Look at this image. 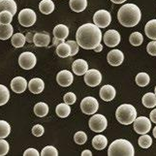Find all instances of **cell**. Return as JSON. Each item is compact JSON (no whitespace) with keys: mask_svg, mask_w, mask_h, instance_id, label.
<instances>
[{"mask_svg":"<svg viewBox=\"0 0 156 156\" xmlns=\"http://www.w3.org/2000/svg\"><path fill=\"white\" fill-rule=\"evenodd\" d=\"M76 40L83 49L94 50L102 41V31L94 23L83 24L77 30Z\"/></svg>","mask_w":156,"mask_h":156,"instance_id":"cell-1","label":"cell"},{"mask_svg":"<svg viewBox=\"0 0 156 156\" xmlns=\"http://www.w3.org/2000/svg\"><path fill=\"white\" fill-rule=\"evenodd\" d=\"M142 18V13L140 8L135 4H125L118 10L117 19L118 21L125 27L136 26Z\"/></svg>","mask_w":156,"mask_h":156,"instance_id":"cell-2","label":"cell"},{"mask_svg":"<svg viewBox=\"0 0 156 156\" xmlns=\"http://www.w3.org/2000/svg\"><path fill=\"white\" fill-rule=\"evenodd\" d=\"M109 156H134L135 149L132 144L125 139H118L112 142L109 149H108Z\"/></svg>","mask_w":156,"mask_h":156,"instance_id":"cell-3","label":"cell"},{"mask_svg":"<svg viewBox=\"0 0 156 156\" xmlns=\"http://www.w3.org/2000/svg\"><path fill=\"white\" fill-rule=\"evenodd\" d=\"M117 121L124 125H129L134 122L137 117V111L130 104H123L117 108L115 112Z\"/></svg>","mask_w":156,"mask_h":156,"instance_id":"cell-4","label":"cell"},{"mask_svg":"<svg viewBox=\"0 0 156 156\" xmlns=\"http://www.w3.org/2000/svg\"><path fill=\"white\" fill-rule=\"evenodd\" d=\"M36 14L32 9L26 8L21 10L19 14V23L24 27H30L36 23Z\"/></svg>","mask_w":156,"mask_h":156,"instance_id":"cell-5","label":"cell"},{"mask_svg":"<svg viewBox=\"0 0 156 156\" xmlns=\"http://www.w3.org/2000/svg\"><path fill=\"white\" fill-rule=\"evenodd\" d=\"M108 126L107 118L102 115H94L89 119V127L96 133L103 132Z\"/></svg>","mask_w":156,"mask_h":156,"instance_id":"cell-6","label":"cell"},{"mask_svg":"<svg viewBox=\"0 0 156 156\" xmlns=\"http://www.w3.org/2000/svg\"><path fill=\"white\" fill-rule=\"evenodd\" d=\"M111 21L112 16L106 10H99L93 16V23L99 28H105L107 26H109Z\"/></svg>","mask_w":156,"mask_h":156,"instance_id":"cell-7","label":"cell"},{"mask_svg":"<svg viewBox=\"0 0 156 156\" xmlns=\"http://www.w3.org/2000/svg\"><path fill=\"white\" fill-rule=\"evenodd\" d=\"M99 103L94 97H85L80 102V109L85 115H94L98 111Z\"/></svg>","mask_w":156,"mask_h":156,"instance_id":"cell-8","label":"cell"},{"mask_svg":"<svg viewBox=\"0 0 156 156\" xmlns=\"http://www.w3.org/2000/svg\"><path fill=\"white\" fill-rule=\"evenodd\" d=\"M151 129V122L150 119H148L146 116H140L136 117V119L134 120V130L136 133L140 135H144L150 131Z\"/></svg>","mask_w":156,"mask_h":156,"instance_id":"cell-9","label":"cell"},{"mask_svg":"<svg viewBox=\"0 0 156 156\" xmlns=\"http://www.w3.org/2000/svg\"><path fill=\"white\" fill-rule=\"evenodd\" d=\"M36 56L34 53L30 51L23 52L19 57V64L20 66L24 70H30L36 65Z\"/></svg>","mask_w":156,"mask_h":156,"instance_id":"cell-10","label":"cell"},{"mask_svg":"<svg viewBox=\"0 0 156 156\" xmlns=\"http://www.w3.org/2000/svg\"><path fill=\"white\" fill-rule=\"evenodd\" d=\"M84 82L88 87H95L99 85L102 82V74L96 69L87 70L84 74Z\"/></svg>","mask_w":156,"mask_h":156,"instance_id":"cell-11","label":"cell"},{"mask_svg":"<svg viewBox=\"0 0 156 156\" xmlns=\"http://www.w3.org/2000/svg\"><path fill=\"white\" fill-rule=\"evenodd\" d=\"M103 39H104V43L106 46L110 48H114L120 43V34L118 33L116 30L111 29V30H108L104 34Z\"/></svg>","mask_w":156,"mask_h":156,"instance_id":"cell-12","label":"cell"},{"mask_svg":"<svg viewBox=\"0 0 156 156\" xmlns=\"http://www.w3.org/2000/svg\"><path fill=\"white\" fill-rule=\"evenodd\" d=\"M74 77L73 74L68 71V70H62L56 76V82L59 85H61L63 87H67L69 85L73 83Z\"/></svg>","mask_w":156,"mask_h":156,"instance_id":"cell-13","label":"cell"},{"mask_svg":"<svg viewBox=\"0 0 156 156\" xmlns=\"http://www.w3.org/2000/svg\"><path fill=\"white\" fill-rule=\"evenodd\" d=\"M107 60L112 66H119L124 60V55L119 50H112L108 53Z\"/></svg>","mask_w":156,"mask_h":156,"instance_id":"cell-14","label":"cell"},{"mask_svg":"<svg viewBox=\"0 0 156 156\" xmlns=\"http://www.w3.org/2000/svg\"><path fill=\"white\" fill-rule=\"evenodd\" d=\"M27 82L23 77H16L11 82V88L16 93H23L27 87Z\"/></svg>","mask_w":156,"mask_h":156,"instance_id":"cell-15","label":"cell"},{"mask_svg":"<svg viewBox=\"0 0 156 156\" xmlns=\"http://www.w3.org/2000/svg\"><path fill=\"white\" fill-rule=\"evenodd\" d=\"M50 42L51 37L47 32H37L33 36V43L37 47H48Z\"/></svg>","mask_w":156,"mask_h":156,"instance_id":"cell-16","label":"cell"},{"mask_svg":"<svg viewBox=\"0 0 156 156\" xmlns=\"http://www.w3.org/2000/svg\"><path fill=\"white\" fill-rule=\"evenodd\" d=\"M72 70L77 76H83L88 70V64L83 59H77L72 64Z\"/></svg>","mask_w":156,"mask_h":156,"instance_id":"cell-17","label":"cell"},{"mask_svg":"<svg viewBox=\"0 0 156 156\" xmlns=\"http://www.w3.org/2000/svg\"><path fill=\"white\" fill-rule=\"evenodd\" d=\"M100 97L102 100H104L106 102H110L112 100H114V98L115 97V87L110 84L102 87V88L100 89Z\"/></svg>","mask_w":156,"mask_h":156,"instance_id":"cell-18","label":"cell"},{"mask_svg":"<svg viewBox=\"0 0 156 156\" xmlns=\"http://www.w3.org/2000/svg\"><path fill=\"white\" fill-rule=\"evenodd\" d=\"M28 88L30 90V92L34 93V94H39V93L43 92V90H44L45 83L43 82V80L39 79V78H34L29 82Z\"/></svg>","mask_w":156,"mask_h":156,"instance_id":"cell-19","label":"cell"},{"mask_svg":"<svg viewBox=\"0 0 156 156\" xmlns=\"http://www.w3.org/2000/svg\"><path fill=\"white\" fill-rule=\"evenodd\" d=\"M17 3L15 0H0V12L1 11H9L13 15L17 14Z\"/></svg>","mask_w":156,"mask_h":156,"instance_id":"cell-20","label":"cell"},{"mask_svg":"<svg viewBox=\"0 0 156 156\" xmlns=\"http://www.w3.org/2000/svg\"><path fill=\"white\" fill-rule=\"evenodd\" d=\"M53 35L55 38L64 41L69 35V28L64 24H58L53 28Z\"/></svg>","mask_w":156,"mask_h":156,"instance_id":"cell-21","label":"cell"},{"mask_svg":"<svg viewBox=\"0 0 156 156\" xmlns=\"http://www.w3.org/2000/svg\"><path fill=\"white\" fill-rule=\"evenodd\" d=\"M14 28L11 23L4 24L0 23V40H8L13 36Z\"/></svg>","mask_w":156,"mask_h":156,"instance_id":"cell-22","label":"cell"},{"mask_svg":"<svg viewBox=\"0 0 156 156\" xmlns=\"http://www.w3.org/2000/svg\"><path fill=\"white\" fill-rule=\"evenodd\" d=\"M70 8L74 12L80 13L84 11L87 7V0H70Z\"/></svg>","mask_w":156,"mask_h":156,"instance_id":"cell-23","label":"cell"},{"mask_svg":"<svg viewBox=\"0 0 156 156\" xmlns=\"http://www.w3.org/2000/svg\"><path fill=\"white\" fill-rule=\"evenodd\" d=\"M39 10L42 14L50 15L55 11V3L51 0H42L39 4Z\"/></svg>","mask_w":156,"mask_h":156,"instance_id":"cell-24","label":"cell"},{"mask_svg":"<svg viewBox=\"0 0 156 156\" xmlns=\"http://www.w3.org/2000/svg\"><path fill=\"white\" fill-rule=\"evenodd\" d=\"M56 55L59 57L65 58L71 55V48L68 45V43L62 42L56 47Z\"/></svg>","mask_w":156,"mask_h":156,"instance_id":"cell-25","label":"cell"},{"mask_svg":"<svg viewBox=\"0 0 156 156\" xmlns=\"http://www.w3.org/2000/svg\"><path fill=\"white\" fill-rule=\"evenodd\" d=\"M146 35L151 40H156V20H151L144 26Z\"/></svg>","mask_w":156,"mask_h":156,"instance_id":"cell-26","label":"cell"},{"mask_svg":"<svg viewBox=\"0 0 156 156\" xmlns=\"http://www.w3.org/2000/svg\"><path fill=\"white\" fill-rule=\"evenodd\" d=\"M108 144V140L103 135H97L95 136L92 140V146L95 149L102 150L104 149Z\"/></svg>","mask_w":156,"mask_h":156,"instance_id":"cell-27","label":"cell"},{"mask_svg":"<svg viewBox=\"0 0 156 156\" xmlns=\"http://www.w3.org/2000/svg\"><path fill=\"white\" fill-rule=\"evenodd\" d=\"M49 112V106L44 102H39L34 106V114L39 117H44Z\"/></svg>","mask_w":156,"mask_h":156,"instance_id":"cell-28","label":"cell"},{"mask_svg":"<svg viewBox=\"0 0 156 156\" xmlns=\"http://www.w3.org/2000/svg\"><path fill=\"white\" fill-rule=\"evenodd\" d=\"M55 112L59 117L65 118L71 114V108H70V105H68L66 103L59 104L55 108Z\"/></svg>","mask_w":156,"mask_h":156,"instance_id":"cell-29","label":"cell"},{"mask_svg":"<svg viewBox=\"0 0 156 156\" xmlns=\"http://www.w3.org/2000/svg\"><path fill=\"white\" fill-rule=\"evenodd\" d=\"M142 102H143V105L146 107V108H154L156 106V95L155 93H147L143 96V99H142Z\"/></svg>","mask_w":156,"mask_h":156,"instance_id":"cell-30","label":"cell"},{"mask_svg":"<svg viewBox=\"0 0 156 156\" xmlns=\"http://www.w3.org/2000/svg\"><path fill=\"white\" fill-rule=\"evenodd\" d=\"M12 45L15 47V48H21L23 47L25 42H26V39H25V36L23 34V33H16L14 34L12 37Z\"/></svg>","mask_w":156,"mask_h":156,"instance_id":"cell-31","label":"cell"},{"mask_svg":"<svg viewBox=\"0 0 156 156\" xmlns=\"http://www.w3.org/2000/svg\"><path fill=\"white\" fill-rule=\"evenodd\" d=\"M150 82V78L147 73H139L136 76V83L139 87H147Z\"/></svg>","mask_w":156,"mask_h":156,"instance_id":"cell-32","label":"cell"},{"mask_svg":"<svg viewBox=\"0 0 156 156\" xmlns=\"http://www.w3.org/2000/svg\"><path fill=\"white\" fill-rule=\"evenodd\" d=\"M10 99V92L9 89L3 84H0V106L7 104Z\"/></svg>","mask_w":156,"mask_h":156,"instance_id":"cell-33","label":"cell"},{"mask_svg":"<svg viewBox=\"0 0 156 156\" xmlns=\"http://www.w3.org/2000/svg\"><path fill=\"white\" fill-rule=\"evenodd\" d=\"M11 133V126L5 120H0V139L7 138Z\"/></svg>","mask_w":156,"mask_h":156,"instance_id":"cell-34","label":"cell"},{"mask_svg":"<svg viewBox=\"0 0 156 156\" xmlns=\"http://www.w3.org/2000/svg\"><path fill=\"white\" fill-rule=\"evenodd\" d=\"M129 42H130V44L132 46H135V47L141 46L144 42V37L140 32H134V33H132L130 35Z\"/></svg>","mask_w":156,"mask_h":156,"instance_id":"cell-35","label":"cell"},{"mask_svg":"<svg viewBox=\"0 0 156 156\" xmlns=\"http://www.w3.org/2000/svg\"><path fill=\"white\" fill-rule=\"evenodd\" d=\"M138 143H139V146L141 147L148 148L149 147H151V144H152V139L148 135H147V134H144L143 136L140 137Z\"/></svg>","mask_w":156,"mask_h":156,"instance_id":"cell-36","label":"cell"},{"mask_svg":"<svg viewBox=\"0 0 156 156\" xmlns=\"http://www.w3.org/2000/svg\"><path fill=\"white\" fill-rule=\"evenodd\" d=\"M14 15L9 12V11H1L0 12V23H4V24H8L11 23V21L13 20Z\"/></svg>","mask_w":156,"mask_h":156,"instance_id":"cell-37","label":"cell"},{"mask_svg":"<svg viewBox=\"0 0 156 156\" xmlns=\"http://www.w3.org/2000/svg\"><path fill=\"white\" fill-rule=\"evenodd\" d=\"M74 141L78 144H83L87 141V136L83 131H79L75 134L74 136Z\"/></svg>","mask_w":156,"mask_h":156,"instance_id":"cell-38","label":"cell"},{"mask_svg":"<svg viewBox=\"0 0 156 156\" xmlns=\"http://www.w3.org/2000/svg\"><path fill=\"white\" fill-rule=\"evenodd\" d=\"M40 155H42V156H57L58 151H57V149L55 147L48 146V147L43 148Z\"/></svg>","mask_w":156,"mask_h":156,"instance_id":"cell-39","label":"cell"},{"mask_svg":"<svg viewBox=\"0 0 156 156\" xmlns=\"http://www.w3.org/2000/svg\"><path fill=\"white\" fill-rule=\"evenodd\" d=\"M9 143L4 139H0V156H4L9 152Z\"/></svg>","mask_w":156,"mask_h":156,"instance_id":"cell-40","label":"cell"},{"mask_svg":"<svg viewBox=\"0 0 156 156\" xmlns=\"http://www.w3.org/2000/svg\"><path fill=\"white\" fill-rule=\"evenodd\" d=\"M76 100H77V97L73 92H68V93H66L65 95H64V103H66L68 105L75 104Z\"/></svg>","mask_w":156,"mask_h":156,"instance_id":"cell-41","label":"cell"},{"mask_svg":"<svg viewBox=\"0 0 156 156\" xmlns=\"http://www.w3.org/2000/svg\"><path fill=\"white\" fill-rule=\"evenodd\" d=\"M44 132H45L44 127L40 124L34 125L33 128H32V134H33L35 137H41L43 134H44Z\"/></svg>","mask_w":156,"mask_h":156,"instance_id":"cell-42","label":"cell"},{"mask_svg":"<svg viewBox=\"0 0 156 156\" xmlns=\"http://www.w3.org/2000/svg\"><path fill=\"white\" fill-rule=\"evenodd\" d=\"M68 43V45L70 46V48H71V56H74V55H76L77 53L79 52V44L77 43V41L75 42V41H67Z\"/></svg>","mask_w":156,"mask_h":156,"instance_id":"cell-43","label":"cell"},{"mask_svg":"<svg viewBox=\"0 0 156 156\" xmlns=\"http://www.w3.org/2000/svg\"><path fill=\"white\" fill-rule=\"evenodd\" d=\"M147 51L150 55L156 56V40H153L152 42H150L147 44Z\"/></svg>","mask_w":156,"mask_h":156,"instance_id":"cell-44","label":"cell"},{"mask_svg":"<svg viewBox=\"0 0 156 156\" xmlns=\"http://www.w3.org/2000/svg\"><path fill=\"white\" fill-rule=\"evenodd\" d=\"M40 153L38 152V150H36L35 148H28L26 149L24 153H23V156H39Z\"/></svg>","mask_w":156,"mask_h":156,"instance_id":"cell-45","label":"cell"},{"mask_svg":"<svg viewBox=\"0 0 156 156\" xmlns=\"http://www.w3.org/2000/svg\"><path fill=\"white\" fill-rule=\"evenodd\" d=\"M149 116H150V120H151L153 123H156V109H154V110L151 111Z\"/></svg>","mask_w":156,"mask_h":156,"instance_id":"cell-46","label":"cell"},{"mask_svg":"<svg viewBox=\"0 0 156 156\" xmlns=\"http://www.w3.org/2000/svg\"><path fill=\"white\" fill-rule=\"evenodd\" d=\"M91 156V155H92V152H91L90 151V150H83V151L82 152V156Z\"/></svg>","mask_w":156,"mask_h":156,"instance_id":"cell-47","label":"cell"},{"mask_svg":"<svg viewBox=\"0 0 156 156\" xmlns=\"http://www.w3.org/2000/svg\"><path fill=\"white\" fill-rule=\"evenodd\" d=\"M102 50H103V46H102L101 44H99V45L94 49V51H95L96 52H100V51H102Z\"/></svg>","mask_w":156,"mask_h":156,"instance_id":"cell-48","label":"cell"},{"mask_svg":"<svg viewBox=\"0 0 156 156\" xmlns=\"http://www.w3.org/2000/svg\"><path fill=\"white\" fill-rule=\"evenodd\" d=\"M111 1L115 4H121V3H124L126 0H111Z\"/></svg>","mask_w":156,"mask_h":156,"instance_id":"cell-49","label":"cell"},{"mask_svg":"<svg viewBox=\"0 0 156 156\" xmlns=\"http://www.w3.org/2000/svg\"><path fill=\"white\" fill-rule=\"evenodd\" d=\"M62 42H64V41L60 40V39H57V38H55V42H53V44H55V46H57V45H59Z\"/></svg>","mask_w":156,"mask_h":156,"instance_id":"cell-50","label":"cell"},{"mask_svg":"<svg viewBox=\"0 0 156 156\" xmlns=\"http://www.w3.org/2000/svg\"><path fill=\"white\" fill-rule=\"evenodd\" d=\"M152 132H153V136H154V138L156 139V126H155V128L153 129V131H152Z\"/></svg>","mask_w":156,"mask_h":156,"instance_id":"cell-51","label":"cell"},{"mask_svg":"<svg viewBox=\"0 0 156 156\" xmlns=\"http://www.w3.org/2000/svg\"><path fill=\"white\" fill-rule=\"evenodd\" d=\"M154 93H155V95H156V87H155V92H154Z\"/></svg>","mask_w":156,"mask_h":156,"instance_id":"cell-52","label":"cell"}]
</instances>
